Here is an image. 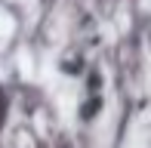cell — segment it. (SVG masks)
<instances>
[{
    "instance_id": "cell-1",
    "label": "cell",
    "mask_w": 151,
    "mask_h": 148,
    "mask_svg": "<svg viewBox=\"0 0 151 148\" xmlns=\"http://www.w3.org/2000/svg\"><path fill=\"white\" fill-rule=\"evenodd\" d=\"M3 117H6V99L0 96V124H3Z\"/></svg>"
}]
</instances>
